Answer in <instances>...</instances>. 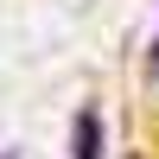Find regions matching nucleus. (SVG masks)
<instances>
[{"mask_svg":"<svg viewBox=\"0 0 159 159\" xmlns=\"http://www.w3.org/2000/svg\"><path fill=\"white\" fill-rule=\"evenodd\" d=\"M147 70H153V76H159V38H153V57H147Z\"/></svg>","mask_w":159,"mask_h":159,"instance_id":"2","label":"nucleus"},{"mask_svg":"<svg viewBox=\"0 0 159 159\" xmlns=\"http://www.w3.org/2000/svg\"><path fill=\"white\" fill-rule=\"evenodd\" d=\"M70 159H102V115L96 108H76V121H70Z\"/></svg>","mask_w":159,"mask_h":159,"instance_id":"1","label":"nucleus"},{"mask_svg":"<svg viewBox=\"0 0 159 159\" xmlns=\"http://www.w3.org/2000/svg\"><path fill=\"white\" fill-rule=\"evenodd\" d=\"M0 159H13V153H0Z\"/></svg>","mask_w":159,"mask_h":159,"instance_id":"3","label":"nucleus"}]
</instances>
